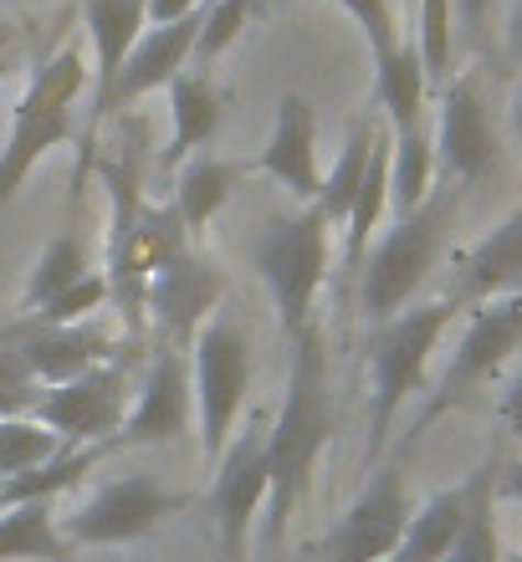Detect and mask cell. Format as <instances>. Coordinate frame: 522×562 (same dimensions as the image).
<instances>
[{"mask_svg":"<svg viewBox=\"0 0 522 562\" xmlns=\"http://www.w3.org/2000/svg\"><path fill=\"white\" fill-rule=\"evenodd\" d=\"M425 98H431V77L420 67L415 46L400 42L389 57L374 61V103H379L389 128H415V123H425Z\"/></svg>","mask_w":522,"mask_h":562,"instance_id":"obj_23","label":"cell"},{"mask_svg":"<svg viewBox=\"0 0 522 562\" xmlns=\"http://www.w3.org/2000/svg\"><path fill=\"white\" fill-rule=\"evenodd\" d=\"M329 256H333V225L318 215L313 205H302L298 215H277L256 231L252 240V267L262 271L277 307L287 338H298L308 323H318V292L329 277Z\"/></svg>","mask_w":522,"mask_h":562,"instance_id":"obj_5","label":"cell"},{"mask_svg":"<svg viewBox=\"0 0 522 562\" xmlns=\"http://www.w3.org/2000/svg\"><path fill=\"white\" fill-rule=\"evenodd\" d=\"M42 379L26 369V358L0 342V419H21V415H36L42 404Z\"/></svg>","mask_w":522,"mask_h":562,"instance_id":"obj_32","label":"cell"},{"mask_svg":"<svg viewBox=\"0 0 522 562\" xmlns=\"http://www.w3.org/2000/svg\"><path fill=\"white\" fill-rule=\"evenodd\" d=\"M451 317H456V302L435 296V302H410L389 323H374V333H369L374 389H369V450H364V471L385 460L389 429H395L400 409L425 389L431 353H435V342L446 338Z\"/></svg>","mask_w":522,"mask_h":562,"instance_id":"obj_3","label":"cell"},{"mask_svg":"<svg viewBox=\"0 0 522 562\" xmlns=\"http://www.w3.org/2000/svg\"><path fill=\"white\" fill-rule=\"evenodd\" d=\"M462 521H466V481H456L446 491H431L415 506V517H410V527H404L400 548H395L389 562H446Z\"/></svg>","mask_w":522,"mask_h":562,"instance_id":"obj_22","label":"cell"},{"mask_svg":"<svg viewBox=\"0 0 522 562\" xmlns=\"http://www.w3.org/2000/svg\"><path fill=\"white\" fill-rule=\"evenodd\" d=\"M374 128H379V123H369V119H358L354 128H348L344 148H338V164L329 169V179H323V190H318V200H313V210L333 231H344L348 210H354V194H358V184H364V169H369Z\"/></svg>","mask_w":522,"mask_h":562,"instance_id":"obj_26","label":"cell"},{"mask_svg":"<svg viewBox=\"0 0 522 562\" xmlns=\"http://www.w3.org/2000/svg\"><path fill=\"white\" fill-rule=\"evenodd\" d=\"M0 562H73L57 502H26L0 512Z\"/></svg>","mask_w":522,"mask_h":562,"instance_id":"obj_25","label":"cell"},{"mask_svg":"<svg viewBox=\"0 0 522 562\" xmlns=\"http://www.w3.org/2000/svg\"><path fill=\"white\" fill-rule=\"evenodd\" d=\"M108 307V277L103 271H88V277L67 286L62 296H52L46 307L26 312L21 323H36V327H73V323H92L98 312Z\"/></svg>","mask_w":522,"mask_h":562,"instance_id":"obj_30","label":"cell"},{"mask_svg":"<svg viewBox=\"0 0 522 562\" xmlns=\"http://www.w3.org/2000/svg\"><path fill=\"white\" fill-rule=\"evenodd\" d=\"M512 42H518V57H522V5H518V21H512ZM512 134L522 138V77H518V92H512Z\"/></svg>","mask_w":522,"mask_h":562,"instance_id":"obj_38","label":"cell"},{"mask_svg":"<svg viewBox=\"0 0 522 562\" xmlns=\"http://www.w3.org/2000/svg\"><path fill=\"white\" fill-rule=\"evenodd\" d=\"M221 302H225V271L190 240L169 261L154 267L144 312H149V327L159 333V342L190 348L200 338V327L221 312Z\"/></svg>","mask_w":522,"mask_h":562,"instance_id":"obj_10","label":"cell"},{"mask_svg":"<svg viewBox=\"0 0 522 562\" xmlns=\"http://www.w3.org/2000/svg\"><path fill=\"white\" fill-rule=\"evenodd\" d=\"M518 292H522V205L462 256V267H456V286H451L446 296L456 302V307H466V302L477 307V302L518 296Z\"/></svg>","mask_w":522,"mask_h":562,"instance_id":"obj_18","label":"cell"},{"mask_svg":"<svg viewBox=\"0 0 522 562\" xmlns=\"http://www.w3.org/2000/svg\"><path fill=\"white\" fill-rule=\"evenodd\" d=\"M497 415H502V425H508L512 435L522 440V369L512 373V384L502 389V400H497Z\"/></svg>","mask_w":522,"mask_h":562,"instance_id":"obj_35","label":"cell"},{"mask_svg":"<svg viewBox=\"0 0 522 562\" xmlns=\"http://www.w3.org/2000/svg\"><path fill=\"white\" fill-rule=\"evenodd\" d=\"M497 475H502V456L497 450L466 475V521L456 532V542H451L446 562H508L502 527H497Z\"/></svg>","mask_w":522,"mask_h":562,"instance_id":"obj_21","label":"cell"},{"mask_svg":"<svg viewBox=\"0 0 522 562\" xmlns=\"http://www.w3.org/2000/svg\"><path fill=\"white\" fill-rule=\"evenodd\" d=\"M348 15L358 21L364 31V42H369L374 61L389 57L395 46H400V21H395V0H338Z\"/></svg>","mask_w":522,"mask_h":562,"instance_id":"obj_33","label":"cell"},{"mask_svg":"<svg viewBox=\"0 0 522 562\" xmlns=\"http://www.w3.org/2000/svg\"><path fill=\"white\" fill-rule=\"evenodd\" d=\"M88 271H92L88 240L73 236V231H67V236H57L42 256H36V267H31V281H26V292H21V312L46 307L52 296H62L67 286H77Z\"/></svg>","mask_w":522,"mask_h":562,"instance_id":"obj_27","label":"cell"},{"mask_svg":"<svg viewBox=\"0 0 522 562\" xmlns=\"http://www.w3.org/2000/svg\"><path fill=\"white\" fill-rule=\"evenodd\" d=\"M256 5H262V0H215V5L206 11L200 36H195V61H200V67H210V61L221 57L225 46L246 31V21L256 15Z\"/></svg>","mask_w":522,"mask_h":562,"instance_id":"obj_31","label":"cell"},{"mask_svg":"<svg viewBox=\"0 0 522 562\" xmlns=\"http://www.w3.org/2000/svg\"><path fill=\"white\" fill-rule=\"evenodd\" d=\"M435 179H441V169H435L431 128L425 123L389 128V205H395V215H410V210L425 205Z\"/></svg>","mask_w":522,"mask_h":562,"instance_id":"obj_24","label":"cell"},{"mask_svg":"<svg viewBox=\"0 0 522 562\" xmlns=\"http://www.w3.org/2000/svg\"><path fill=\"white\" fill-rule=\"evenodd\" d=\"M252 169L271 175L302 205L318 200V190H323V175H318V113L302 92H287L277 103V123H271V134Z\"/></svg>","mask_w":522,"mask_h":562,"instance_id":"obj_16","label":"cell"},{"mask_svg":"<svg viewBox=\"0 0 522 562\" xmlns=\"http://www.w3.org/2000/svg\"><path fill=\"white\" fill-rule=\"evenodd\" d=\"M5 348L26 358V369L42 379L46 389L52 384H67L77 373L98 369L108 358L123 353V342H113L98 323H73V327H36V323H15L0 333Z\"/></svg>","mask_w":522,"mask_h":562,"instance_id":"obj_15","label":"cell"},{"mask_svg":"<svg viewBox=\"0 0 522 562\" xmlns=\"http://www.w3.org/2000/svg\"><path fill=\"white\" fill-rule=\"evenodd\" d=\"M200 26H206V11L185 15V21H169V26H149L144 36H138V46L129 52V61H123V72H119L113 103H108V123L119 119V113H129L138 98L169 88V82L190 67Z\"/></svg>","mask_w":522,"mask_h":562,"instance_id":"obj_17","label":"cell"},{"mask_svg":"<svg viewBox=\"0 0 522 562\" xmlns=\"http://www.w3.org/2000/svg\"><path fill=\"white\" fill-rule=\"evenodd\" d=\"M456 5V26H466V36H477L487 42V31H492V11L497 0H451Z\"/></svg>","mask_w":522,"mask_h":562,"instance_id":"obj_34","label":"cell"},{"mask_svg":"<svg viewBox=\"0 0 522 562\" xmlns=\"http://www.w3.org/2000/svg\"><path fill=\"white\" fill-rule=\"evenodd\" d=\"M415 517V496L400 465H374L348 512L323 537V562H389L400 548L404 527Z\"/></svg>","mask_w":522,"mask_h":562,"instance_id":"obj_12","label":"cell"},{"mask_svg":"<svg viewBox=\"0 0 522 562\" xmlns=\"http://www.w3.org/2000/svg\"><path fill=\"white\" fill-rule=\"evenodd\" d=\"M512 353H522V292L477 302V312H471V323H466L446 373L435 379V389L425 394V404H420V415L404 429V445H415L435 419H446L451 409H462L477 389L492 384L497 373L512 363Z\"/></svg>","mask_w":522,"mask_h":562,"instance_id":"obj_7","label":"cell"},{"mask_svg":"<svg viewBox=\"0 0 522 562\" xmlns=\"http://www.w3.org/2000/svg\"><path fill=\"white\" fill-rule=\"evenodd\" d=\"M195 11H200V0H149V26H169V21H185Z\"/></svg>","mask_w":522,"mask_h":562,"instance_id":"obj_36","label":"cell"},{"mask_svg":"<svg viewBox=\"0 0 522 562\" xmlns=\"http://www.w3.org/2000/svg\"><path fill=\"white\" fill-rule=\"evenodd\" d=\"M185 506H190V496L159 486L154 475H123V481L98 486L88 502H77L73 517L62 521V537L73 548H123V542L149 537L159 521L185 512Z\"/></svg>","mask_w":522,"mask_h":562,"instance_id":"obj_9","label":"cell"},{"mask_svg":"<svg viewBox=\"0 0 522 562\" xmlns=\"http://www.w3.org/2000/svg\"><path fill=\"white\" fill-rule=\"evenodd\" d=\"M435 169L441 179H456L462 190L481 184L502 159V134H497V113L487 98V82L477 72H456L441 88L435 108Z\"/></svg>","mask_w":522,"mask_h":562,"instance_id":"obj_8","label":"cell"},{"mask_svg":"<svg viewBox=\"0 0 522 562\" xmlns=\"http://www.w3.org/2000/svg\"><path fill=\"white\" fill-rule=\"evenodd\" d=\"M11 5H31V0H11Z\"/></svg>","mask_w":522,"mask_h":562,"instance_id":"obj_39","label":"cell"},{"mask_svg":"<svg viewBox=\"0 0 522 562\" xmlns=\"http://www.w3.org/2000/svg\"><path fill=\"white\" fill-rule=\"evenodd\" d=\"M271 496V456H267V425L246 419L241 435L215 460V486H210V506H215V532H221L225 562L246 558V537H252L256 517L267 512Z\"/></svg>","mask_w":522,"mask_h":562,"instance_id":"obj_13","label":"cell"},{"mask_svg":"<svg viewBox=\"0 0 522 562\" xmlns=\"http://www.w3.org/2000/svg\"><path fill=\"white\" fill-rule=\"evenodd\" d=\"M190 419H195L190 348L159 342L149 353V369H144L134 409H129L113 445H175L179 435H190Z\"/></svg>","mask_w":522,"mask_h":562,"instance_id":"obj_14","label":"cell"},{"mask_svg":"<svg viewBox=\"0 0 522 562\" xmlns=\"http://www.w3.org/2000/svg\"><path fill=\"white\" fill-rule=\"evenodd\" d=\"M292 342V369H287V404L277 425H267L271 456V496H267V548L277 552L287 537V521L298 512L318 475V460L333 440V384H329V338L323 327L308 323Z\"/></svg>","mask_w":522,"mask_h":562,"instance_id":"obj_1","label":"cell"},{"mask_svg":"<svg viewBox=\"0 0 522 562\" xmlns=\"http://www.w3.org/2000/svg\"><path fill=\"white\" fill-rule=\"evenodd\" d=\"M190 379H195V425L206 460H221V450L236 435V419L252 394V333L231 307H221L190 342Z\"/></svg>","mask_w":522,"mask_h":562,"instance_id":"obj_6","label":"cell"},{"mask_svg":"<svg viewBox=\"0 0 522 562\" xmlns=\"http://www.w3.org/2000/svg\"><path fill=\"white\" fill-rule=\"evenodd\" d=\"M420 67L431 77V88H446L456 77V5L451 0H420V31H415Z\"/></svg>","mask_w":522,"mask_h":562,"instance_id":"obj_28","label":"cell"},{"mask_svg":"<svg viewBox=\"0 0 522 562\" xmlns=\"http://www.w3.org/2000/svg\"><path fill=\"white\" fill-rule=\"evenodd\" d=\"M252 175V164L246 159H221V154H195V159H185L175 169V215L185 221V231H190V240L206 236V225L221 215V205L231 200V190H236L241 179Z\"/></svg>","mask_w":522,"mask_h":562,"instance_id":"obj_19","label":"cell"},{"mask_svg":"<svg viewBox=\"0 0 522 562\" xmlns=\"http://www.w3.org/2000/svg\"><path fill=\"white\" fill-rule=\"evenodd\" d=\"M466 190L456 179H435L431 200L410 215H395L385 236L369 246L364 267H358V312L364 323H389L395 312H404L415 302V292L425 286V277L435 271L441 251H446L456 215H462Z\"/></svg>","mask_w":522,"mask_h":562,"instance_id":"obj_2","label":"cell"},{"mask_svg":"<svg viewBox=\"0 0 522 562\" xmlns=\"http://www.w3.org/2000/svg\"><path fill=\"white\" fill-rule=\"evenodd\" d=\"M169 119H175V134H169V148H159L154 169L165 179H175L179 164L195 159L215 138V128H221V92L210 88L200 72H179L169 82Z\"/></svg>","mask_w":522,"mask_h":562,"instance_id":"obj_20","label":"cell"},{"mask_svg":"<svg viewBox=\"0 0 522 562\" xmlns=\"http://www.w3.org/2000/svg\"><path fill=\"white\" fill-rule=\"evenodd\" d=\"M123 400H129V358H108L98 369L77 373L67 384L42 389L36 419L57 435L67 450L77 445H113L123 429Z\"/></svg>","mask_w":522,"mask_h":562,"instance_id":"obj_11","label":"cell"},{"mask_svg":"<svg viewBox=\"0 0 522 562\" xmlns=\"http://www.w3.org/2000/svg\"><path fill=\"white\" fill-rule=\"evenodd\" d=\"M497 496H512V502H522V460H502V475H497Z\"/></svg>","mask_w":522,"mask_h":562,"instance_id":"obj_37","label":"cell"},{"mask_svg":"<svg viewBox=\"0 0 522 562\" xmlns=\"http://www.w3.org/2000/svg\"><path fill=\"white\" fill-rule=\"evenodd\" d=\"M67 445L52 435L36 415H21V419H0V481L5 475H26L46 460H57Z\"/></svg>","mask_w":522,"mask_h":562,"instance_id":"obj_29","label":"cell"},{"mask_svg":"<svg viewBox=\"0 0 522 562\" xmlns=\"http://www.w3.org/2000/svg\"><path fill=\"white\" fill-rule=\"evenodd\" d=\"M82 92H92V72H88V61H82V46H62L57 57H46L42 67L31 72L26 92H21V103H15L11 138L0 148V210L21 194L31 169H36L52 148L82 144V128H77Z\"/></svg>","mask_w":522,"mask_h":562,"instance_id":"obj_4","label":"cell"}]
</instances>
